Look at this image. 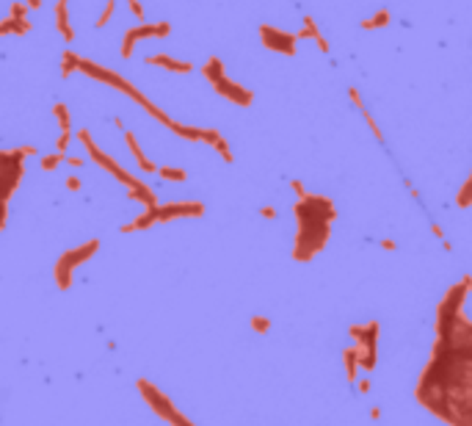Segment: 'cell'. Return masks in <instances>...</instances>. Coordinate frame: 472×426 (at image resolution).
I'll use <instances>...</instances> for the list:
<instances>
[{"label":"cell","instance_id":"15","mask_svg":"<svg viewBox=\"0 0 472 426\" xmlns=\"http://www.w3.org/2000/svg\"><path fill=\"white\" fill-rule=\"evenodd\" d=\"M307 37H310V39H315V42H318V48H321L323 53H329V42L323 39V34L318 31V26H315V20H312V17H304V31H301V34H296V39H307Z\"/></svg>","mask_w":472,"mask_h":426},{"label":"cell","instance_id":"4","mask_svg":"<svg viewBox=\"0 0 472 426\" xmlns=\"http://www.w3.org/2000/svg\"><path fill=\"white\" fill-rule=\"evenodd\" d=\"M75 70L86 72V75H89V78H94V81H103V83L114 86L116 92L127 94V97H130V100H136L141 108H147V111H149V114H152L158 122H163L166 128H174V119H169V116H166L160 108H155V105H152V103H149V100H147V97H144V94H141V92H138V89H136V86H133L127 78L116 75L114 70H108V67H100V64H94V61H86V59H81V56H78V61H75Z\"/></svg>","mask_w":472,"mask_h":426},{"label":"cell","instance_id":"32","mask_svg":"<svg viewBox=\"0 0 472 426\" xmlns=\"http://www.w3.org/2000/svg\"><path fill=\"white\" fill-rule=\"evenodd\" d=\"M260 216H263V219H277V207L263 205V207H260Z\"/></svg>","mask_w":472,"mask_h":426},{"label":"cell","instance_id":"3","mask_svg":"<svg viewBox=\"0 0 472 426\" xmlns=\"http://www.w3.org/2000/svg\"><path fill=\"white\" fill-rule=\"evenodd\" d=\"M78 139L86 144V150H89V155H92V161L97 163V166H103L105 172H111L122 185H127V191H130V199H136V202H144V207H155L158 205V199H155V194H152V188L149 185H144L138 177H133L130 172H125L111 155H105L94 141H92V136H89V130H81L78 133Z\"/></svg>","mask_w":472,"mask_h":426},{"label":"cell","instance_id":"41","mask_svg":"<svg viewBox=\"0 0 472 426\" xmlns=\"http://www.w3.org/2000/svg\"><path fill=\"white\" fill-rule=\"evenodd\" d=\"M381 247H384V250H395V241L387 239V241H381Z\"/></svg>","mask_w":472,"mask_h":426},{"label":"cell","instance_id":"20","mask_svg":"<svg viewBox=\"0 0 472 426\" xmlns=\"http://www.w3.org/2000/svg\"><path fill=\"white\" fill-rule=\"evenodd\" d=\"M158 174H160L163 180H171V183H182V180L188 177L185 169H174V166H163V169H158Z\"/></svg>","mask_w":472,"mask_h":426},{"label":"cell","instance_id":"14","mask_svg":"<svg viewBox=\"0 0 472 426\" xmlns=\"http://www.w3.org/2000/svg\"><path fill=\"white\" fill-rule=\"evenodd\" d=\"M56 26H58V31H61V37H64L67 42L75 39V31H72L69 17H67V0H58V3H56Z\"/></svg>","mask_w":472,"mask_h":426},{"label":"cell","instance_id":"12","mask_svg":"<svg viewBox=\"0 0 472 426\" xmlns=\"http://www.w3.org/2000/svg\"><path fill=\"white\" fill-rule=\"evenodd\" d=\"M147 64H155V67H163V70L180 72V75H188V72H191V64H188V61H177V59H171V56H149Z\"/></svg>","mask_w":472,"mask_h":426},{"label":"cell","instance_id":"6","mask_svg":"<svg viewBox=\"0 0 472 426\" xmlns=\"http://www.w3.org/2000/svg\"><path fill=\"white\" fill-rule=\"evenodd\" d=\"M97 250H100V241H89V244H83V247H78V250H67V252L56 261V269H53V274H56V285H58L61 291H67V288L72 285L75 269H78V266H83V263H86Z\"/></svg>","mask_w":472,"mask_h":426},{"label":"cell","instance_id":"38","mask_svg":"<svg viewBox=\"0 0 472 426\" xmlns=\"http://www.w3.org/2000/svg\"><path fill=\"white\" fill-rule=\"evenodd\" d=\"M67 163H69V166H83V158H75V155H72V158H67Z\"/></svg>","mask_w":472,"mask_h":426},{"label":"cell","instance_id":"21","mask_svg":"<svg viewBox=\"0 0 472 426\" xmlns=\"http://www.w3.org/2000/svg\"><path fill=\"white\" fill-rule=\"evenodd\" d=\"M53 116L58 119L61 130H64V133H69V111H67V105H64V103H56V105H53Z\"/></svg>","mask_w":472,"mask_h":426},{"label":"cell","instance_id":"7","mask_svg":"<svg viewBox=\"0 0 472 426\" xmlns=\"http://www.w3.org/2000/svg\"><path fill=\"white\" fill-rule=\"evenodd\" d=\"M138 390H141V396L155 407V412L163 418V420H169V423H174V426H193L188 418H182V412H177L174 407H171V401L152 385V382H147V379H138Z\"/></svg>","mask_w":472,"mask_h":426},{"label":"cell","instance_id":"25","mask_svg":"<svg viewBox=\"0 0 472 426\" xmlns=\"http://www.w3.org/2000/svg\"><path fill=\"white\" fill-rule=\"evenodd\" d=\"M61 161H64V155H61V152H56V155H45V158H42V169H45V172H53Z\"/></svg>","mask_w":472,"mask_h":426},{"label":"cell","instance_id":"1","mask_svg":"<svg viewBox=\"0 0 472 426\" xmlns=\"http://www.w3.org/2000/svg\"><path fill=\"white\" fill-rule=\"evenodd\" d=\"M472 277L453 285L436 313V343L420 376L417 398L436 418L453 426H469V385H472V324L464 313Z\"/></svg>","mask_w":472,"mask_h":426},{"label":"cell","instance_id":"26","mask_svg":"<svg viewBox=\"0 0 472 426\" xmlns=\"http://www.w3.org/2000/svg\"><path fill=\"white\" fill-rule=\"evenodd\" d=\"M362 116H365V122H367V125H370V130H373V136H376V139H378V141H384V133H381V128H378V125H376V119H373V116H370V111H367V108H365V111H362Z\"/></svg>","mask_w":472,"mask_h":426},{"label":"cell","instance_id":"36","mask_svg":"<svg viewBox=\"0 0 472 426\" xmlns=\"http://www.w3.org/2000/svg\"><path fill=\"white\" fill-rule=\"evenodd\" d=\"M67 188H69V191H78V188H81V180H78V177H67Z\"/></svg>","mask_w":472,"mask_h":426},{"label":"cell","instance_id":"22","mask_svg":"<svg viewBox=\"0 0 472 426\" xmlns=\"http://www.w3.org/2000/svg\"><path fill=\"white\" fill-rule=\"evenodd\" d=\"M252 329L260 332V335H268L271 329V318L268 316H252Z\"/></svg>","mask_w":472,"mask_h":426},{"label":"cell","instance_id":"30","mask_svg":"<svg viewBox=\"0 0 472 426\" xmlns=\"http://www.w3.org/2000/svg\"><path fill=\"white\" fill-rule=\"evenodd\" d=\"M9 17H12V20H25V3H14Z\"/></svg>","mask_w":472,"mask_h":426},{"label":"cell","instance_id":"5","mask_svg":"<svg viewBox=\"0 0 472 426\" xmlns=\"http://www.w3.org/2000/svg\"><path fill=\"white\" fill-rule=\"evenodd\" d=\"M36 155V147H20V150H0V230L6 225V207L12 194L17 191L23 172H25V158Z\"/></svg>","mask_w":472,"mask_h":426},{"label":"cell","instance_id":"13","mask_svg":"<svg viewBox=\"0 0 472 426\" xmlns=\"http://www.w3.org/2000/svg\"><path fill=\"white\" fill-rule=\"evenodd\" d=\"M125 139H127V147H130V152L136 155V163L141 166V172H147V174H152V172H158V166L141 152V147H138V141H136V136L133 133H125Z\"/></svg>","mask_w":472,"mask_h":426},{"label":"cell","instance_id":"18","mask_svg":"<svg viewBox=\"0 0 472 426\" xmlns=\"http://www.w3.org/2000/svg\"><path fill=\"white\" fill-rule=\"evenodd\" d=\"M0 31H3V34H17V37H23V34L31 31V23H28V20H12V17H6L3 23H0Z\"/></svg>","mask_w":472,"mask_h":426},{"label":"cell","instance_id":"42","mask_svg":"<svg viewBox=\"0 0 472 426\" xmlns=\"http://www.w3.org/2000/svg\"><path fill=\"white\" fill-rule=\"evenodd\" d=\"M0 37H3V31H0Z\"/></svg>","mask_w":472,"mask_h":426},{"label":"cell","instance_id":"10","mask_svg":"<svg viewBox=\"0 0 472 426\" xmlns=\"http://www.w3.org/2000/svg\"><path fill=\"white\" fill-rule=\"evenodd\" d=\"M213 86H215V92H218L221 97H226V100H229V103H235V105H252V103H255L252 89H244L241 83L229 81L226 75H224V78H218Z\"/></svg>","mask_w":472,"mask_h":426},{"label":"cell","instance_id":"35","mask_svg":"<svg viewBox=\"0 0 472 426\" xmlns=\"http://www.w3.org/2000/svg\"><path fill=\"white\" fill-rule=\"evenodd\" d=\"M370 390V379H356V393H367Z\"/></svg>","mask_w":472,"mask_h":426},{"label":"cell","instance_id":"11","mask_svg":"<svg viewBox=\"0 0 472 426\" xmlns=\"http://www.w3.org/2000/svg\"><path fill=\"white\" fill-rule=\"evenodd\" d=\"M152 37H158V34H155V26H149V23H141V26L130 28V31L125 34V42H122V56L130 59L136 42H138V39H152Z\"/></svg>","mask_w":472,"mask_h":426},{"label":"cell","instance_id":"8","mask_svg":"<svg viewBox=\"0 0 472 426\" xmlns=\"http://www.w3.org/2000/svg\"><path fill=\"white\" fill-rule=\"evenodd\" d=\"M155 225L160 222H171V219H199L204 213L202 202H166V205H155Z\"/></svg>","mask_w":472,"mask_h":426},{"label":"cell","instance_id":"9","mask_svg":"<svg viewBox=\"0 0 472 426\" xmlns=\"http://www.w3.org/2000/svg\"><path fill=\"white\" fill-rule=\"evenodd\" d=\"M260 37H263V45L274 53H282V56H296V34H288V31H279L274 26H263L260 28Z\"/></svg>","mask_w":472,"mask_h":426},{"label":"cell","instance_id":"40","mask_svg":"<svg viewBox=\"0 0 472 426\" xmlns=\"http://www.w3.org/2000/svg\"><path fill=\"white\" fill-rule=\"evenodd\" d=\"M370 418H373V420H378V418H381V409H378V407H373V409H370Z\"/></svg>","mask_w":472,"mask_h":426},{"label":"cell","instance_id":"23","mask_svg":"<svg viewBox=\"0 0 472 426\" xmlns=\"http://www.w3.org/2000/svg\"><path fill=\"white\" fill-rule=\"evenodd\" d=\"M75 61H78V56H75L72 50H67V53H64V61H61V75H64V78H69V75H72Z\"/></svg>","mask_w":472,"mask_h":426},{"label":"cell","instance_id":"34","mask_svg":"<svg viewBox=\"0 0 472 426\" xmlns=\"http://www.w3.org/2000/svg\"><path fill=\"white\" fill-rule=\"evenodd\" d=\"M290 185H293V191L299 194V199H301V196H307V191H304V183H301V180H293Z\"/></svg>","mask_w":472,"mask_h":426},{"label":"cell","instance_id":"16","mask_svg":"<svg viewBox=\"0 0 472 426\" xmlns=\"http://www.w3.org/2000/svg\"><path fill=\"white\" fill-rule=\"evenodd\" d=\"M343 360H345V374H348V382H356V376H359V352H356V346H348V349H343Z\"/></svg>","mask_w":472,"mask_h":426},{"label":"cell","instance_id":"19","mask_svg":"<svg viewBox=\"0 0 472 426\" xmlns=\"http://www.w3.org/2000/svg\"><path fill=\"white\" fill-rule=\"evenodd\" d=\"M384 26H389V12L387 9H378L373 17L362 20V28L365 31H376V28H384Z\"/></svg>","mask_w":472,"mask_h":426},{"label":"cell","instance_id":"29","mask_svg":"<svg viewBox=\"0 0 472 426\" xmlns=\"http://www.w3.org/2000/svg\"><path fill=\"white\" fill-rule=\"evenodd\" d=\"M69 141H72V133H61V139H58V144H56V152H67V147H69Z\"/></svg>","mask_w":472,"mask_h":426},{"label":"cell","instance_id":"24","mask_svg":"<svg viewBox=\"0 0 472 426\" xmlns=\"http://www.w3.org/2000/svg\"><path fill=\"white\" fill-rule=\"evenodd\" d=\"M114 12H116V0H108V3H105V9H103V14H100V20H97V28L108 26V20L114 17Z\"/></svg>","mask_w":472,"mask_h":426},{"label":"cell","instance_id":"31","mask_svg":"<svg viewBox=\"0 0 472 426\" xmlns=\"http://www.w3.org/2000/svg\"><path fill=\"white\" fill-rule=\"evenodd\" d=\"M155 34H158V39H163V37L171 34V26H169V23H158V26H155Z\"/></svg>","mask_w":472,"mask_h":426},{"label":"cell","instance_id":"37","mask_svg":"<svg viewBox=\"0 0 472 426\" xmlns=\"http://www.w3.org/2000/svg\"><path fill=\"white\" fill-rule=\"evenodd\" d=\"M431 230H433V236H436L439 241H444V230H442L439 225H431Z\"/></svg>","mask_w":472,"mask_h":426},{"label":"cell","instance_id":"28","mask_svg":"<svg viewBox=\"0 0 472 426\" xmlns=\"http://www.w3.org/2000/svg\"><path fill=\"white\" fill-rule=\"evenodd\" d=\"M127 6H130V12L136 14V20H138V26L144 23V6L138 3V0H127Z\"/></svg>","mask_w":472,"mask_h":426},{"label":"cell","instance_id":"2","mask_svg":"<svg viewBox=\"0 0 472 426\" xmlns=\"http://www.w3.org/2000/svg\"><path fill=\"white\" fill-rule=\"evenodd\" d=\"M293 216L299 222L296 244H293V261H312L329 241L332 222L337 216L334 202L321 194H307L293 205Z\"/></svg>","mask_w":472,"mask_h":426},{"label":"cell","instance_id":"27","mask_svg":"<svg viewBox=\"0 0 472 426\" xmlns=\"http://www.w3.org/2000/svg\"><path fill=\"white\" fill-rule=\"evenodd\" d=\"M469 185H472V180L466 177L464 185H461V191H458V207H466L469 205Z\"/></svg>","mask_w":472,"mask_h":426},{"label":"cell","instance_id":"39","mask_svg":"<svg viewBox=\"0 0 472 426\" xmlns=\"http://www.w3.org/2000/svg\"><path fill=\"white\" fill-rule=\"evenodd\" d=\"M25 6H31V9H42V0H25Z\"/></svg>","mask_w":472,"mask_h":426},{"label":"cell","instance_id":"33","mask_svg":"<svg viewBox=\"0 0 472 426\" xmlns=\"http://www.w3.org/2000/svg\"><path fill=\"white\" fill-rule=\"evenodd\" d=\"M348 94H351V100H354V105H356L359 111H365V105H362V97H359V92H356V89H348Z\"/></svg>","mask_w":472,"mask_h":426},{"label":"cell","instance_id":"17","mask_svg":"<svg viewBox=\"0 0 472 426\" xmlns=\"http://www.w3.org/2000/svg\"><path fill=\"white\" fill-rule=\"evenodd\" d=\"M202 75H204L210 83H215L218 78H224V61H221L218 56L207 59V61H204V67H202Z\"/></svg>","mask_w":472,"mask_h":426}]
</instances>
